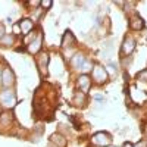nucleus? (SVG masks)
Masks as SVG:
<instances>
[{
  "label": "nucleus",
  "mask_w": 147,
  "mask_h": 147,
  "mask_svg": "<svg viewBox=\"0 0 147 147\" xmlns=\"http://www.w3.org/2000/svg\"><path fill=\"white\" fill-rule=\"evenodd\" d=\"M15 103H16V96L12 90L7 88V90H3L0 93V105L2 106L12 107V106H15Z\"/></svg>",
  "instance_id": "f257e3e1"
},
{
  "label": "nucleus",
  "mask_w": 147,
  "mask_h": 147,
  "mask_svg": "<svg viewBox=\"0 0 147 147\" xmlns=\"http://www.w3.org/2000/svg\"><path fill=\"white\" fill-rule=\"evenodd\" d=\"M41 44H43V34H41V32H38L35 38H34V40H31V41L28 43V46H27L28 53H31V55H38L40 49H41Z\"/></svg>",
  "instance_id": "f03ea898"
},
{
  "label": "nucleus",
  "mask_w": 147,
  "mask_h": 147,
  "mask_svg": "<svg viewBox=\"0 0 147 147\" xmlns=\"http://www.w3.org/2000/svg\"><path fill=\"white\" fill-rule=\"evenodd\" d=\"M93 143L96 146H109V144H112V137H110V134L107 132H97L94 134V137H93Z\"/></svg>",
  "instance_id": "7ed1b4c3"
},
{
  "label": "nucleus",
  "mask_w": 147,
  "mask_h": 147,
  "mask_svg": "<svg viewBox=\"0 0 147 147\" xmlns=\"http://www.w3.org/2000/svg\"><path fill=\"white\" fill-rule=\"evenodd\" d=\"M93 78H94V81L97 84L106 82L107 81V72H106V69L102 68V66H99V65L93 66Z\"/></svg>",
  "instance_id": "20e7f679"
},
{
  "label": "nucleus",
  "mask_w": 147,
  "mask_h": 147,
  "mask_svg": "<svg viewBox=\"0 0 147 147\" xmlns=\"http://www.w3.org/2000/svg\"><path fill=\"white\" fill-rule=\"evenodd\" d=\"M35 62H37V66H38V71L41 75H46V68H47V63H49V55L47 53H38L35 57Z\"/></svg>",
  "instance_id": "39448f33"
},
{
  "label": "nucleus",
  "mask_w": 147,
  "mask_h": 147,
  "mask_svg": "<svg viewBox=\"0 0 147 147\" xmlns=\"http://www.w3.org/2000/svg\"><path fill=\"white\" fill-rule=\"evenodd\" d=\"M12 122H13V113L10 112L0 113V131H5L6 128L12 127Z\"/></svg>",
  "instance_id": "423d86ee"
},
{
  "label": "nucleus",
  "mask_w": 147,
  "mask_h": 147,
  "mask_svg": "<svg viewBox=\"0 0 147 147\" xmlns=\"http://www.w3.org/2000/svg\"><path fill=\"white\" fill-rule=\"evenodd\" d=\"M134 49H136V40L131 38V37H127V38L124 40V43H122V55H125V56H129L132 52H134Z\"/></svg>",
  "instance_id": "0eeeda50"
},
{
  "label": "nucleus",
  "mask_w": 147,
  "mask_h": 147,
  "mask_svg": "<svg viewBox=\"0 0 147 147\" xmlns=\"http://www.w3.org/2000/svg\"><path fill=\"white\" fill-rule=\"evenodd\" d=\"M13 82H15V75H13V72H12V69L5 68L3 72H2V84L5 87H10Z\"/></svg>",
  "instance_id": "6e6552de"
},
{
  "label": "nucleus",
  "mask_w": 147,
  "mask_h": 147,
  "mask_svg": "<svg viewBox=\"0 0 147 147\" xmlns=\"http://www.w3.org/2000/svg\"><path fill=\"white\" fill-rule=\"evenodd\" d=\"M129 28L134 30V31H138V30L144 28V19L140 15H134L129 19Z\"/></svg>",
  "instance_id": "1a4fd4ad"
},
{
  "label": "nucleus",
  "mask_w": 147,
  "mask_h": 147,
  "mask_svg": "<svg viewBox=\"0 0 147 147\" xmlns=\"http://www.w3.org/2000/svg\"><path fill=\"white\" fill-rule=\"evenodd\" d=\"M19 28H21V34H24V35H27L28 32H31L32 28H34V22H32V19H28V18L21 19V22H19Z\"/></svg>",
  "instance_id": "9d476101"
},
{
  "label": "nucleus",
  "mask_w": 147,
  "mask_h": 147,
  "mask_svg": "<svg viewBox=\"0 0 147 147\" xmlns=\"http://www.w3.org/2000/svg\"><path fill=\"white\" fill-rule=\"evenodd\" d=\"M77 85H78L80 91L87 93L90 90V78H88V75H81L77 81Z\"/></svg>",
  "instance_id": "9b49d317"
},
{
  "label": "nucleus",
  "mask_w": 147,
  "mask_h": 147,
  "mask_svg": "<svg viewBox=\"0 0 147 147\" xmlns=\"http://www.w3.org/2000/svg\"><path fill=\"white\" fill-rule=\"evenodd\" d=\"M85 62V57L82 53H77V55H74L72 59H71V65L75 68V69H81L82 63Z\"/></svg>",
  "instance_id": "f8f14e48"
},
{
  "label": "nucleus",
  "mask_w": 147,
  "mask_h": 147,
  "mask_svg": "<svg viewBox=\"0 0 147 147\" xmlns=\"http://www.w3.org/2000/svg\"><path fill=\"white\" fill-rule=\"evenodd\" d=\"M50 143L55 144L56 147H65L66 146V140L63 138V136H60V134H52L50 136Z\"/></svg>",
  "instance_id": "ddd939ff"
},
{
  "label": "nucleus",
  "mask_w": 147,
  "mask_h": 147,
  "mask_svg": "<svg viewBox=\"0 0 147 147\" xmlns=\"http://www.w3.org/2000/svg\"><path fill=\"white\" fill-rule=\"evenodd\" d=\"M75 44V37H74V34L71 31H66L65 35H63V38H62V47L66 49L69 46H74Z\"/></svg>",
  "instance_id": "4468645a"
},
{
  "label": "nucleus",
  "mask_w": 147,
  "mask_h": 147,
  "mask_svg": "<svg viewBox=\"0 0 147 147\" xmlns=\"http://www.w3.org/2000/svg\"><path fill=\"white\" fill-rule=\"evenodd\" d=\"M85 103V93L82 91H77L74 96V105L75 106H82Z\"/></svg>",
  "instance_id": "2eb2a0df"
},
{
  "label": "nucleus",
  "mask_w": 147,
  "mask_h": 147,
  "mask_svg": "<svg viewBox=\"0 0 147 147\" xmlns=\"http://www.w3.org/2000/svg\"><path fill=\"white\" fill-rule=\"evenodd\" d=\"M13 41H15V37H13V35H10V34H5V37H3L2 40H0V44L5 46V47H9V46L13 44Z\"/></svg>",
  "instance_id": "dca6fc26"
},
{
  "label": "nucleus",
  "mask_w": 147,
  "mask_h": 147,
  "mask_svg": "<svg viewBox=\"0 0 147 147\" xmlns=\"http://www.w3.org/2000/svg\"><path fill=\"white\" fill-rule=\"evenodd\" d=\"M91 68H93V63H91V62H88V60H85V62L82 63V66H81V71H84V72H85V71H90Z\"/></svg>",
  "instance_id": "f3484780"
},
{
  "label": "nucleus",
  "mask_w": 147,
  "mask_h": 147,
  "mask_svg": "<svg viewBox=\"0 0 147 147\" xmlns=\"http://www.w3.org/2000/svg\"><path fill=\"white\" fill-rule=\"evenodd\" d=\"M40 5H41L43 9H49V7H52L53 2H52V0H43V2H40Z\"/></svg>",
  "instance_id": "a211bd4d"
},
{
  "label": "nucleus",
  "mask_w": 147,
  "mask_h": 147,
  "mask_svg": "<svg viewBox=\"0 0 147 147\" xmlns=\"http://www.w3.org/2000/svg\"><path fill=\"white\" fill-rule=\"evenodd\" d=\"M138 78H140V80H143V81H147V69H144L143 72H140V74H138Z\"/></svg>",
  "instance_id": "6ab92c4d"
},
{
  "label": "nucleus",
  "mask_w": 147,
  "mask_h": 147,
  "mask_svg": "<svg viewBox=\"0 0 147 147\" xmlns=\"http://www.w3.org/2000/svg\"><path fill=\"white\" fill-rule=\"evenodd\" d=\"M136 147H147V140H141V141H138Z\"/></svg>",
  "instance_id": "aec40b11"
},
{
  "label": "nucleus",
  "mask_w": 147,
  "mask_h": 147,
  "mask_svg": "<svg viewBox=\"0 0 147 147\" xmlns=\"http://www.w3.org/2000/svg\"><path fill=\"white\" fill-rule=\"evenodd\" d=\"M5 37V27H3V24H0V40H2Z\"/></svg>",
  "instance_id": "412c9836"
},
{
  "label": "nucleus",
  "mask_w": 147,
  "mask_h": 147,
  "mask_svg": "<svg viewBox=\"0 0 147 147\" xmlns=\"http://www.w3.org/2000/svg\"><path fill=\"white\" fill-rule=\"evenodd\" d=\"M13 31H15V34H21V28H19V24H16V25H13Z\"/></svg>",
  "instance_id": "4be33fe9"
},
{
  "label": "nucleus",
  "mask_w": 147,
  "mask_h": 147,
  "mask_svg": "<svg viewBox=\"0 0 147 147\" xmlns=\"http://www.w3.org/2000/svg\"><path fill=\"white\" fill-rule=\"evenodd\" d=\"M27 5H30V6H38L40 2H27Z\"/></svg>",
  "instance_id": "5701e85b"
},
{
  "label": "nucleus",
  "mask_w": 147,
  "mask_h": 147,
  "mask_svg": "<svg viewBox=\"0 0 147 147\" xmlns=\"http://www.w3.org/2000/svg\"><path fill=\"white\" fill-rule=\"evenodd\" d=\"M124 147H134V146H132L131 143H125V144H124Z\"/></svg>",
  "instance_id": "b1692460"
},
{
  "label": "nucleus",
  "mask_w": 147,
  "mask_h": 147,
  "mask_svg": "<svg viewBox=\"0 0 147 147\" xmlns=\"http://www.w3.org/2000/svg\"><path fill=\"white\" fill-rule=\"evenodd\" d=\"M0 77H2V71H0Z\"/></svg>",
  "instance_id": "393cba45"
}]
</instances>
